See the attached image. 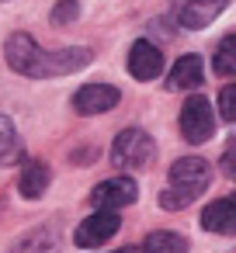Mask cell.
Listing matches in <instances>:
<instances>
[{
	"instance_id": "obj_1",
	"label": "cell",
	"mask_w": 236,
	"mask_h": 253,
	"mask_svg": "<svg viewBox=\"0 0 236 253\" xmlns=\"http://www.w3.org/2000/svg\"><path fill=\"white\" fill-rule=\"evenodd\" d=\"M4 56H7V63H11L14 73L32 77V80L77 73V70H84V66L94 59V52H91V49H80V45H77V49H56V52H46V49H42L32 35H25V32H14V35L7 39Z\"/></svg>"
},
{
	"instance_id": "obj_2",
	"label": "cell",
	"mask_w": 236,
	"mask_h": 253,
	"mask_svg": "<svg viewBox=\"0 0 236 253\" xmlns=\"http://www.w3.org/2000/svg\"><path fill=\"white\" fill-rule=\"evenodd\" d=\"M212 180V170L201 156H184L170 167V177H167V191H160V208L167 211H181L188 208L191 201H198V194L208 187Z\"/></svg>"
},
{
	"instance_id": "obj_3",
	"label": "cell",
	"mask_w": 236,
	"mask_h": 253,
	"mask_svg": "<svg viewBox=\"0 0 236 253\" xmlns=\"http://www.w3.org/2000/svg\"><path fill=\"white\" fill-rule=\"evenodd\" d=\"M156 156V142L142 128H125L111 142V163L118 170H146Z\"/></svg>"
},
{
	"instance_id": "obj_4",
	"label": "cell",
	"mask_w": 236,
	"mask_h": 253,
	"mask_svg": "<svg viewBox=\"0 0 236 253\" xmlns=\"http://www.w3.org/2000/svg\"><path fill=\"white\" fill-rule=\"evenodd\" d=\"M212 132H215V115H212V104L205 101V97H188L184 101V108H181V135L188 139V142H205V139H212Z\"/></svg>"
},
{
	"instance_id": "obj_5",
	"label": "cell",
	"mask_w": 236,
	"mask_h": 253,
	"mask_svg": "<svg viewBox=\"0 0 236 253\" xmlns=\"http://www.w3.org/2000/svg\"><path fill=\"white\" fill-rule=\"evenodd\" d=\"M136 180L132 177H111V180H101L94 191H91V205L97 211H118L125 205L136 201Z\"/></svg>"
},
{
	"instance_id": "obj_6",
	"label": "cell",
	"mask_w": 236,
	"mask_h": 253,
	"mask_svg": "<svg viewBox=\"0 0 236 253\" xmlns=\"http://www.w3.org/2000/svg\"><path fill=\"white\" fill-rule=\"evenodd\" d=\"M122 229V218H118V211H94L91 218H84L80 225H77V232H73V243L77 246H101V243H108L115 232Z\"/></svg>"
},
{
	"instance_id": "obj_7",
	"label": "cell",
	"mask_w": 236,
	"mask_h": 253,
	"mask_svg": "<svg viewBox=\"0 0 236 253\" xmlns=\"http://www.w3.org/2000/svg\"><path fill=\"white\" fill-rule=\"evenodd\" d=\"M118 97L122 94L111 84H87V87H80L73 94V111L77 115H104V111H111L118 104Z\"/></svg>"
},
{
	"instance_id": "obj_8",
	"label": "cell",
	"mask_w": 236,
	"mask_h": 253,
	"mask_svg": "<svg viewBox=\"0 0 236 253\" xmlns=\"http://www.w3.org/2000/svg\"><path fill=\"white\" fill-rule=\"evenodd\" d=\"M129 73L136 80H156L163 73V52L153 42H146V39L132 42V49H129Z\"/></svg>"
},
{
	"instance_id": "obj_9",
	"label": "cell",
	"mask_w": 236,
	"mask_h": 253,
	"mask_svg": "<svg viewBox=\"0 0 236 253\" xmlns=\"http://www.w3.org/2000/svg\"><path fill=\"white\" fill-rule=\"evenodd\" d=\"M201 225L208 232H215V236H236V201L233 198H219V201L205 205Z\"/></svg>"
},
{
	"instance_id": "obj_10",
	"label": "cell",
	"mask_w": 236,
	"mask_h": 253,
	"mask_svg": "<svg viewBox=\"0 0 236 253\" xmlns=\"http://www.w3.org/2000/svg\"><path fill=\"white\" fill-rule=\"evenodd\" d=\"M229 7V0H188L184 11H181V25L198 32V28H208L222 11Z\"/></svg>"
},
{
	"instance_id": "obj_11",
	"label": "cell",
	"mask_w": 236,
	"mask_h": 253,
	"mask_svg": "<svg viewBox=\"0 0 236 253\" xmlns=\"http://www.w3.org/2000/svg\"><path fill=\"white\" fill-rule=\"evenodd\" d=\"M49 180H52L49 163H42V160H28V163L21 167L18 187H21V194H25V198H42V194H46V187H49Z\"/></svg>"
},
{
	"instance_id": "obj_12",
	"label": "cell",
	"mask_w": 236,
	"mask_h": 253,
	"mask_svg": "<svg viewBox=\"0 0 236 253\" xmlns=\"http://www.w3.org/2000/svg\"><path fill=\"white\" fill-rule=\"evenodd\" d=\"M198 84H201V59L198 56L177 59L170 77H167V90H194Z\"/></svg>"
},
{
	"instance_id": "obj_13",
	"label": "cell",
	"mask_w": 236,
	"mask_h": 253,
	"mask_svg": "<svg viewBox=\"0 0 236 253\" xmlns=\"http://www.w3.org/2000/svg\"><path fill=\"white\" fill-rule=\"evenodd\" d=\"M142 253H188V239L177 236V232H170V229H160V232L146 236Z\"/></svg>"
},
{
	"instance_id": "obj_14",
	"label": "cell",
	"mask_w": 236,
	"mask_h": 253,
	"mask_svg": "<svg viewBox=\"0 0 236 253\" xmlns=\"http://www.w3.org/2000/svg\"><path fill=\"white\" fill-rule=\"evenodd\" d=\"M21 156V146H18V132L11 125V118L0 115V167H7Z\"/></svg>"
},
{
	"instance_id": "obj_15",
	"label": "cell",
	"mask_w": 236,
	"mask_h": 253,
	"mask_svg": "<svg viewBox=\"0 0 236 253\" xmlns=\"http://www.w3.org/2000/svg\"><path fill=\"white\" fill-rule=\"evenodd\" d=\"M215 73L219 77H236V35H226L215 49Z\"/></svg>"
},
{
	"instance_id": "obj_16",
	"label": "cell",
	"mask_w": 236,
	"mask_h": 253,
	"mask_svg": "<svg viewBox=\"0 0 236 253\" xmlns=\"http://www.w3.org/2000/svg\"><path fill=\"white\" fill-rule=\"evenodd\" d=\"M219 115H222V122H236V80L222 87V94H219Z\"/></svg>"
},
{
	"instance_id": "obj_17",
	"label": "cell",
	"mask_w": 236,
	"mask_h": 253,
	"mask_svg": "<svg viewBox=\"0 0 236 253\" xmlns=\"http://www.w3.org/2000/svg\"><path fill=\"white\" fill-rule=\"evenodd\" d=\"M77 14H80L77 0H59V4L52 7V21L56 25H70V21H77Z\"/></svg>"
},
{
	"instance_id": "obj_18",
	"label": "cell",
	"mask_w": 236,
	"mask_h": 253,
	"mask_svg": "<svg viewBox=\"0 0 236 253\" xmlns=\"http://www.w3.org/2000/svg\"><path fill=\"white\" fill-rule=\"evenodd\" d=\"M222 173H226L229 180H236V142L222 153Z\"/></svg>"
},
{
	"instance_id": "obj_19",
	"label": "cell",
	"mask_w": 236,
	"mask_h": 253,
	"mask_svg": "<svg viewBox=\"0 0 236 253\" xmlns=\"http://www.w3.org/2000/svg\"><path fill=\"white\" fill-rule=\"evenodd\" d=\"M122 253H139V250H122Z\"/></svg>"
},
{
	"instance_id": "obj_20",
	"label": "cell",
	"mask_w": 236,
	"mask_h": 253,
	"mask_svg": "<svg viewBox=\"0 0 236 253\" xmlns=\"http://www.w3.org/2000/svg\"><path fill=\"white\" fill-rule=\"evenodd\" d=\"M233 201H236V194H233Z\"/></svg>"
}]
</instances>
